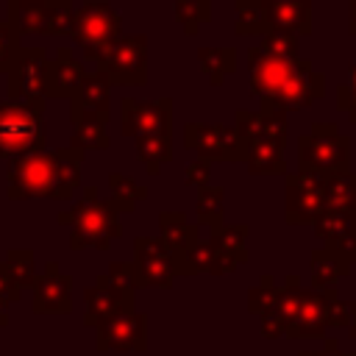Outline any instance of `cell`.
<instances>
[{
	"label": "cell",
	"instance_id": "cell-38",
	"mask_svg": "<svg viewBox=\"0 0 356 356\" xmlns=\"http://www.w3.org/2000/svg\"><path fill=\"white\" fill-rule=\"evenodd\" d=\"M209 178H211V161H206V159H195V161H189L186 170H184V181H186L189 186H195V189L209 186Z\"/></svg>",
	"mask_w": 356,
	"mask_h": 356
},
{
	"label": "cell",
	"instance_id": "cell-22",
	"mask_svg": "<svg viewBox=\"0 0 356 356\" xmlns=\"http://www.w3.org/2000/svg\"><path fill=\"white\" fill-rule=\"evenodd\" d=\"M197 64L211 86H222V81L236 72V47H197Z\"/></svg>",
	"mask_w": 356,
	"mask_h": 356
},
{
	"label": "cell",
	"instance_id": "cell-15",
	"mask_svg": "<svg viewBox=\"0 0 356 356\" xmlns=\"http://www.w3.org/2000/svg\"><path fill=\"white\" fill-rule=\"evenodd\" d=\"M334 298H339L337 286H331V289H306L303 303H300L295 320L286 328V337H292V339H323L325 331H328L325 328V312H328V303Z\"/></svg>",
	"mask_w": 356,
	"mask_h": 356
},
{
	"label": "cell",
	"instance_id": "cell-10",
	"mask_svg": "<svg viewBox=\"0 0 356 356\" xmlns=\"http://www.w3.org/2000/svg\"><path fill=\"white\" fill-rule=\"evenodd\" d=\"M134 267L139 275V286H159L170 289L178 278L175 253L161 242V236H136L134 239Z\"/></svg>",
	"mask_w": 356,
	"mask_h": 356
},
{
	"label": "cell",
	"instance_id": "cell-1",
	"mask_svg": "<svg viewBox=\"0 0 356 356\" xmlns=\"http://www.w3.org/2000/svg\"><path fill=\"white\" fill-rule=\"evenodd\" d=\"M248 86L264 108L300 111L325 95V75L303 58H273L259 44L248 47Z\"/></svg>",
	"mask_w": 356,
	"mask_h": 356
},
{
	"label": "cell",
	"instance_id": "cell-5",
	"mask_svg": "<svg viewBox=\"0 0 356 356\" xmlns=\"http://www.w3.org/2000/svg\"><path fill=\"white\" fill-rule=\"evenodd\" d=\"M120 209L106 200L100 203L95 189H86V200L72 209L70 220H75V234H72V248H108L111 239L120 236Z\"/></svg>",
	"mask_w": 356,
	"mask_h": 356
},
{
	"label": "cell",
	"instance_id": "cell-20",
	"mask_svg": "<svg viewBox=\"0 0 356 356\" xmlns=\"http://www.w3.org/2000/svg\"><path fill=\"white\" fill-rule=\"evenodd\" d=\"M323 200L331 211H350L356 214V172H334L323 178Z\"/></svg>",
	"mask_w": 356,
	"mask_h": 356
},
{
	"label": "cell",
	"instance_id": "cell-34",
	"mask_svg": "<svg viewBox=\"0 0 356 356\" xmlns=\"http://www.w3.org/2000/svg\"><path fill=\"white\" fill-rule=\"evenodd\" d=\"M303 286H300V278L298 275H286L284 278V286H278V295H275V303H273V309L284 317V323H286V328H289V323L295 320V314H298V309H300V303H303Z\"/></svg>",
	"mask_w": 356,
	"mask_h": 356
},
{
	"label": "cell",
	"instance_id": "cell-44",
	"mask_svg": "<svg viewBox=\"0 0 356 356\" xmlns=\"http://www.w3.org/2000/svg\"><path fill=\"white\" fill-rule=\"evenodd\" d=\"M350 339L356 342V300H353V323H350Z\"/></svg>",
	"mask_w": 356,
	"mask_h": 356
},
{
	"label": "cell",
	"instance_id": "cell-3",
	"mask_svg": "<svg viewBox=\"0 0 356 356\" xmlns=\"http://www.w3.org/2000/svg\"><path fill=\"white\" fill-rule=\"evenodd\" d=\"M298 170L320 178L350 170V139L334 122L312 125L298 136Z\"/></svg>",
	"mask_w": 356,
	"mask_h": 356
},
{
	"label": "cell",
	"instance_id": "cell-25",
	"mask_svg": "<svg viewBox=\"0 0 356 356\" xmlns=\"http://www.w3.org/2000/svg\"><path fill=\"white\" fill-rule=\"evenodd\" d=\"M134 150L150 175L161 172V164L172 161V136H136Z\"/></svg>",
	"mask_w": 356,
	"mask_h": 356
},
{
	"label": "cell",
	"instance_id": "cell-33",
	"mask_svg": "<svg viewBox=\"0 0 356 356\" xmlns=\"http://www.w3.org/2000/svg\"><path fill=\"white\" fill-rule=\"evenodd\" d=\"M298 44L300 36L284 28H267V33L259 42V47L273 58H298Z\"/></svg>",
	"mask_w": 356,
	"mask_h": 356
},
{
	"label": "cell",
	"instance_id": "cell-40",
	"mask_svg": "<svg viewBox=\"0 0 356 356\" xmlns=\"http://www.w3.org/2000/svg\"><path fill=\"white\" fill-rule=\"evenodd\" d=\"M259 320H261V337H267V339H278V337L286 334V323H284V317H281L275 309H267Z\"/></svg>",
	"mask_w": 356,
	"mask_h": 356
},
{
	"label": "cell",
	"instance_id": "cell-43",
	"mask_svg": "<svg viewBox=\"0 0 356 356\" xmlns=\"http://www.w3.org/2000/svg\"><path fill=\"white\" fill-rule=\"evenodd\" d=\"M348 83H353V86H356V61L348 67Z\"/></svg>",
	"mask_w": 356,
	"mask_h": 356
},
{
	"label": "cell",
	"instance_id": "cell-6",
	"mask_svg": "<svg viewBox=\"0 0 356 356\" xmlns=\"http://www.w3.org/2000/svg\"><path fill=\"white\" fill-rule=\"evenodd\" d=\"M184 147L195 150L197 159L206 161H245V139L231 125L211 122H186L184 125Z\"/></svg>",
	"mask_w": 356,
	"mask_h": 356
},
{
	"label": "cell",
	"instance_id": "cell-28",
	"mask_svg": "<svg viewBox=\"0 0 356 356\" xmlns=\"http://www.w3.org/2000/svg\"><path fill=\"white\" fill-rule=\"evenodd\" d=\"M108 89H111V81L103 72H95L81 83V89L75 95V106L108 117Z\"/></svg>",
	"mask_w": 356,
	"mask_h": 356
},
{
	"label": "cell",
	"instance_id": "cell-12",
	"mask_svg": "<svg viewBox=\"0 0 356 356\" xmlns=\"http://www.w3.org/2000/svg\"><path fill=\"white\" fill-rule=\"evenodd\" d=\"M147 348V314L125 312L97 325V350H145Z\"/></svg>",
	"mask_w": 356,
	"mask_h": 356
},
{
	"label": "cell",
	"instance_id": "cell-27",
	"mask_svg": "<svg viewBox=\"0 0 356 356\" xmlns=\"http://www.w3.org/2000/svg\"><path fill=\"white\" fill-rule=\"evenodd\" d=\"M248 234H250V228L245 222H231V225L222 222L220 228H211L209 231V242L217 245V248H222V250H228L239 264H248V259H250V253L245 248Z\"/></svg>",
	"mask_w": 356,
	"mask_h": 356
},
{
	"label": "cell",
	"instance_id": "cell-37",
	"mask_svg": "<svg viewBox=\"0 0 356 356\" xmlns=\"http://www.w3.org/2000/svg\"><path fill=\"white\" fill-rule=\"evenodd\" d=\"M353 323V300L334 298L325 312V328H350Z\"/></svg>",
	"mask_w": 356,
	"mask_h": 356
},
{
	"label": "cell",
	"instance_id": "cell-24",
	"mask_svg": "<svg viewBox=\"0 0 356 356\" xmlns=\"http://www.w3.org/2000/svg\"><path fill=\"white\" fill-rule=\"evenodd\" d=\"M72 120H75V145H81V147H106L108 145V136H106L108 117L86 111L72 103Z\"/></svg>",
	"mask_w": 356,
	"mask_h": 356
},
{
	"label": "cell",
	"instance_id": "cell-11",
	"mask_svg": "<svg viewBox=\"0 0 356 356\" xmlns=\"http://www.w3.org/2000/svg\"><path fill=\"white\" fill-rule=\"evenodd\" d=\"M44 139L39 111L25 106L0 108V153H28Z\"/></svg>",
	"mask_w": 356,
	"mask_h": 356
},
{
	"label": "cell",
	"instance_id": "cell-19",
	"mask_svg": "<svg viewBox=\"0 0 356 356\" xmlns=\"http://www.w3.org/2000/svg\"><path fill=\"white\" fill-rule=\"evenodd\" d=\"M159 236L175 256H184L195 242H200L197 225L189 222V217L184 211H161L159 214Z\"/></svg>",
	"mask_w": 356,
	"mask_h": 356
},
{
	"label": "cell",
	"instance_id": "cell-17",
	"mask_svg": "<svg viewBox=\"0 0 356 356\" xmlns=\"http://www.w3.org/2000/svg\"><path fill=\"white\" fill-rule=\"evenodd\" d=\"M281 139H250L245 142V170L250 175H286V159H284Z\"/></svg>",
	"mask_w": 356,
	"mask_h": 356
},
{
	"label": "cell",
	"instance_id": "cell-13",
	"mask_svg": "<svg viewBox=\"0 0 356 356\" xmlns=\"http://www.w3.org/2000/svg\"><path fill=\"white\" fill-rule=\"evenodd\" d=\"M312 228H314V236L323 242V248H328L331 253H337L350 267L356 264V214L325 209L314 220Z\"/></svg>",
	"mask_w": 356,
	"mask_h": 356
},
{
	"label": "cell",
	"instance_id": "cell-8",
	"mask_svg": "<svg viewBox=\"0 0 356 356\" xmlns=\"http://www.w3.org/2000/svg\"><path fill=\"white\" fill-rule=\"evenodd\" d=\"M122 134L125 136H172V100H134L122 97Z\"/></svg>",
	"mask_w": 356,
	"mask_h": 356
},
{
	"label": "cell",
	"instance_id": "cell-26",
	"mask_svg": "<svg viewBox=\"0 0 356 356\" xmlns=\"http://www.w3.org/2000/svg\"><path fill=\"white\" fill-rule=\"evenodd\" d=\"M195 214H197V222L206 225L209 231L220 228L222 225V214H225V189L222 186H211V184L197 189Z\"/></svg>",
	"mask_w": 356,
	"mask_h": 356
},
{
	"label": "cell",
	"instance_id": "cell-35",
	"mask_svg": "<svg viewBox=\"0 0 356 356\" xmlns=\"http://www.w3.org/2000/svg\"><path fill=\"white\" fill-rule=\"evenodd\" d=\"M275 295H278L275 278H273V275H261V281L248 289V312L256 314V317H261L267 309H273Z\"/></svg>",
	"mask_w": 356,
	"mask_h": 356
},
{
	"label": "cell",
	"instance_id": "cell-36",
	"mask_svg": "<svg viewBox=\"0 0 356 356\" xmlns=\"http://www.w3.org/2000/svg\"><path fill=\"white\" fill-rule=\"evenodd\" d=\"M39 300H47L42 309H58V312L70 309V278H64V275L47 278L39 289Z\"/></svg>",
	"mask_w": 356,
	"mask_h": 356
},
{
	"label": "cell",
	"instance_id": "cell-30",
	"mask_svg": "<svg viewBox=\"0 0 356 356\" xmlns=\"http://www.w3.org/2000/svg\"><path fill=\"white\" fill-rule=\"evenodd\" d=\"M175 22L186 36H195L200 25L211 19V0H175Z\"/></svg>",
	"mask_w": 356,
	"mask_h": 356
},
{
	"label": "cell",
	"instance_id": "cell-31",
	"mask_svg": "<svg viewBox=\"0 0 356 356\" xmlns=\"http://www.w3.org/2000/svg\"><path fill=\"white\" fill-rule=\"evenodd\" d=\"M211 259H214V248L209 239L195 242L184 256H175V270L178 275H200L211 270Z\"/></svg>",
	"mask_w": 356,
	"mask_h": 356
},
{
	"label": "cell",
	"instance_id": "cell-7",
	"mask_svg": "<svg viewBox=\"0 0 356 356\" xmlns=\"http://www.w3.org/2000/svg\"><path fill=\"white\" fill-rule=\"evenodd\" d=\"M97 64L111 83L142 86L147 81V36H120Z\"/></svg>",
	"mask_w": 356,
	"mask_h": 356
},
{
	"label": "cell",
	"instance_id": "cell-18",
	"mask_svg": "<svg viewBox=\"0 0 356 356\" xmlns=\"http://www.w3.org/2000/svg\"><path fill=\"white\" fill-rule=\"evenodd\" d=\"M270 28H284L298 36L312 31V0H267Z\"/></svg>",
	"mask_w": 356,
	"mask_h": 356
},
{
	"label": "cell",
	"instance_id": "cell-29",
	"mask_svg": "<svg viewBox=\"0 0 356 356\" xmlns=\"http://www.w3.org/2000/svg\"><path fill=\"white\" fill-rule=\"evenodd\" d=\"M53 81H56V92H61V95H78L81 83L86 81L83 67L72 58L70 50L58 53V61H56V70H53Z\"/></svg>",
	"mask_w": 356,
	"mask_h": 356
},
{
	"label": "cell",
	"instance_id": "cell-2",
	"mask_svg": "<svg viewBox=\"0 0 356 356\" xmlns=\"http://www.w3.org/2000/svg\"><path fill=\"white\" fill-rule=\"evenodd\" d=\"M78 164H81V150L28 156L14 167V186L22 195L70 197L72 186L78 184Z\"/></svg>",
	"mask_w": 356,
	"mask_h": 356
},
{
	"label": "cell",
	"instance_id": "cell-9",
	"mask_svg": "<svg viewBox=\"0 0 356 356\" xmlns=\"http://www.w3.org/2000/svg\"><path fill=\"white\" fill-rule=\"evenodd\" d=\"M325 211L323 200V178L312 172H286V211L284 220L289 225H314V220Z\"/></svg>",
	"mask_w": 356,
	"mask_h": 356
},
{
	"label": "cell",
	"instance_id": "cell-21",
	"mask_svg": "<svg viewBox=\"0 0 356 356\" xmlns=\"http://www.w3.org/2000/svg\"><path fill=\"white\" fill-rule=\"evenodd\" d=\"M309 273H312V289H331V286H337L339 278H345L350 273V264L342 261L328 248H317V250H312Z\"/></svg>",
	"mask_w": 356,
	"mask_h": 356
},
{
	"label": "cell",
	"instance_id": "cell-32",
	"mask_svg": "<svg viewBox=\"0 0 356 356\" xmlns=\"http://www.w3.org/2000/svg\"><path fill=\"white\" fill-rule=\"evenodd\" d=\"M108 186H111V203H114L120 211H131L139 200L147 197V189H145V186H139L134 178L120 175V172L108 175Z\"/></svg>",
	"mask_w": 356,
	"mask_h": 356
},
{
	"label": "cell",
	"instance_id": "cell-16",
	"mask_svg": "<svg viewBox=\"0 0 356 356\" xmlns=\"http://www.w3.org/2000/svg\"><path fill=\"white\" fill-rule=\"evenodd\" d=\"M234 128L245 142H250V139H281V142H286V111L264 108V106H259L256 111L236 108Z\"/></svg>",
	"mask_w": 356,
	"mask_h": 356
},
{
	"label": "cell",
	"instance_id": "cell-4",
	"mask_svg": "<svg viewBox=\"0 0 356 356\" xmlns=\"http://www.w3.org/2000/svg\"><path fill=\"white\" fill-rule=\"evenodd\" d=\"M70 33L83 47L86 58L100 61L120 39V14L108 3H86L75 14Z\"/></svg>",
	"mask_w": 356,
	"mask_h": 356
},
{
	"label": "cell",
	"instance_id": "cell-41",
	"mask_svg": "<svg viewBox=\"0 0 356 356\" xmlns=\"http://www.w3.org/2000/svg\"><path fill=\"white\" fill-rule=\"evenodd\" d=\"M298 356H356V350H342L334 337H323V348L320 350H300Z\"/></svg>",
	"mask_w": 356,
	"mask_h": 356
},
{
	"label": "cell",
	"instance_id": "cell-14",
	"mask_svg": "<svg viewBox=\"0 0 356 356\" xmlns=\"http://www.w3.org/2000/svg\"><path fill=\"white\" fill-rule=\"evenodd\" d=\"M136 289H122L108 281V275H100L92 289H86V325H100L117 314L136 312L134 309Z\"/></svg>",
	"mask_w": 356,
	"mask_h": 356
},
{
	"label": "cell",
	"instance_id": "cell-23",
	"mask_svg": "<svg viewBox=\"0 0 356 356\" xmlns=\"http://www.w3.org/2000/svg\"><path fill=\"white\" fill-rule=\"evenodd\" d=\"M236 8V22L234 33L236 36H264L270 28V11L267 0H234Z\"/></svg>",
	"mask_w": 356,
	"mask_h": 356
},
{
	"label": "cell",
	"instance_id": "cell-42",
	"mask_svg": "<svg viewBox=\"0 0 356 356\" xmlns=\"http://www.w3.org/2000/svg\"><path fill=\"white\" fill-rule=\"evenodd\" d=\"M348 33L356 36V0H348Z\"/></svg>",
	"mask_w": 356,
	"mask_h": 356
},
{
	"label": "cell",
	"instance_id": "cell-39",
	"mask_svg": "<svg viewBox=\"0 0 356 356\" xmlns=\"http://www.w3.org/2000/svg\"><path fill=\"white\" fill-rule=\"evenodd\" d=\"M337 108L348 114V120L356 125V86L353 83H339L337 86Z\"/></svg>",
	"mask_w": 356,
	"mask_h": 356
}]
</instances>
